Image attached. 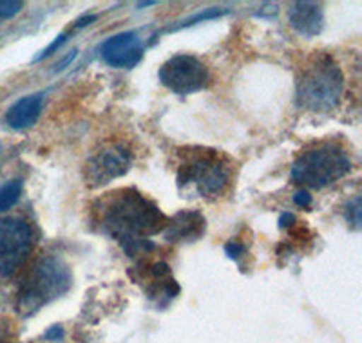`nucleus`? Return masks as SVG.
I'll return each mask as SVG.
<instances>
[{"mask_svg": "<svg viewBox=\"0 0 362 343\" xmlns=\"http://www.w3.org/2000/svg\"><path fill=\"white\" fill-rule=\"evenodd\" d=\"M98 215L103 231L115 237L122 248L163 231L169 221L153 200L132 188L107 193L100 200Z\"/></svg>", "mask_w": 362, "mask_h": 343, "instance_id": "f257e3e1", "label": "nucleus"}, {"mask_svg": "<svg viewBox=\"0 0 362 343\" xmlns=\"http://www.w3.org/2000/svg\"><path fill=\"white\" fill-rule=\"evenodd\" d=\"M180 192L205 199L225 195L232 184V163L221 152L210 148H189L177 167Z\"/></svg>", "mask_w": 362, "mask_h": 343, "instance_id": "f03ea898", "label": "nucleus"}, {"mask_svg": "<svg viewBox=\"0 0 362 343\" xmlns=\"http://www.w3.org/2000/svg\"><path fill=\"white\" fill-rule=\"evenodd\" d=\"M344 90V76L334 56L315 54L297 78V103L312 112L334 111Z\"/></svg>", "mask_w": 362, "mask_h": 343, "instance_id": "7ed1b4c3", "label": "nucleus"}, {"mask_svg": "<svg viewBox=\"0 0 362 343\" xmlns=\"http://www.w3.org/2000/svg\"><path fill=\"white\" fill-rule=\"evenodd\" d=\"M73 278L69 267L57 257L40 258L29 271L18 291L17 307L24 316L35 315L40 307L60 299L69 291Z\"/></svg>", "mask_w": 362, "mask_h": 343, "instance_id": "20e7f679", "label": "nucleus"}, {"mask_svg": "<svg viewBox=\"0 0 362 343\" xmlns=\"http://www.w3.org/2000/svg\"><path fill=\"white\" fill-rule=\"evenodd\" d=\"M350 170V154L339 145L326 143L300 154L292 164L290 176L300 186L321 190L337 183Z\"/></svg>", "mask_w": 362, "mask_h": 343, "instance_id": "39448f33", "label": "nucleus"}, {"mask_svg": "<svg viewBox=\"0 0 362 343\" xmlns=\"http://www.w3.org/2000/svg\"><path fill=\"white\" fill-rule=\"evenodd\" d=\"M33 249V229L21 217L0 219V277L21 270Z\"/></svg>", "mask_w": 362, "mask_h": 343, "instance_id": "423d86ee", "label": "nucleus"}, {"mask_svg": "<svg viewBox=\"0 0 362 343\" xmlns=\"http://www.w3.org/2000/svg\"><path fill=\"white\" fill-rule=\"evenodd\" d=\"M158 78L161 85L180 96L199 92L210 83V73L205 64L190 54L169 58L158 71Z\"/></svg>", "mask_w": 362, "mask_h": 343, "instance_id": "0eeeda50", "label": "nucleus"}, {"mask_svg": "<svg viewBox=\"0 0 362 343\" xmlns=\"http://www.w3.org/2000/svg\"><path fill=\"white\" fill-rule=\"evenodd\" d=\"M131 152L122 145H105L87 157L83 167V179L89 188H100L103 184L118 179L131 168Z\"/></svg>", "mask_w": 362, "mask_h": 343, "instance_id": "6e6552de", "label": "nucleus"}, {"mask_svg": "<svg viewBox=\"0 0 362 343\" xmlns=\"http://www.w3.org/2000/svg\"><path fill=\"white\" fill-rule=\"evenodd\" d=\"M144 58V44L134 31H124L102 45V60L116 69H131Z\"/></svg>", "mask_w": 362, "mask_h": 343, "instance_id": "1a4fd4ad", "label": "nucleus"}, {"mask_svg": "<svg viewBox=\"0 0 362 343\" xmlns=\"http://www.w3.org/2000/svg\"><path fill=\"white\" fill-rule=\"evenodd\" d=\"M206 221L198 210H181L170 217L163 229L169 242H196L205 235Z\"/></svg>", "mask_w": 362, "mask_h": 343, "instance_id": "9d476101", "label": "nucleus"}, {"mask_svg": "<svg viewBox=\"0 0 362 343\" xmlns=\"http://www.w3.org/2000/svg\"><path fill=\"white\" fill-rule=\"evenodd\" d=\"M288 20L290 25L303 37H317L325 28L322 6L317 2H292L288 9Z\"/></svg>", "mask_w": 362, "mask_h": 343, "instance_id": "9b49d317", "label": "nucleus"}, {"mask_svg": "<svg viewBox=\"0 0 362 343\" xmlns=\"http://www.w3.org/2000/svg\"><path fill=\"white\" fill-rule=\"evenodd\" d=\"M42 107H44V98L42 95H31L25 98L18 100L15 105L6 114V121L15 131H24V128L33 127L42 114Z\"/></svg>", "mask_w": 362, "mask_h": 343, "instance_id": "f8f14e48", "label": "nucleus"}, {"mask_svg": "<svg viewBox=\"0 0 362 343\" xmlns=\"http://www.w3.org/2000/svg\"><path fill=\"white\" fill-rule=\"evenodd\" d=\"M145 277H147V294L153 300H170L180 291L177 282L170 275V267L165 262H156L153 266H148L147 271H145Z\"/></svg>", "mask_w": 362, "mask_h": 343, "instance_id": "ddd939ff", "label": "nucleus"}, {"mask_svg": "<svg viewBox=\"0 0 362 343\" xmlns=\"http://www.w3.org/2000/svg\"><path fill=\"white\" fill-rule=\"evenodd\" d=\"M22 195V181L15 179L0 186V212H8L9 208L17 205Z\"/></svg>", "mask_w": 362, "mask_h": 343, "instance_id": "4468645a", "label": "nucleus"}, {"mask_svg": "<svg viewBox=\"0 0 362 343\" xmlns=\"http://www.w3.org/2000/svg\"><path fill=\"white\" fill-rule=\"evenodd\" d=\"M226 9H218V8H210V9H206V11H202V13H198V15H196V17H192V18H187L185 22H183V24H180L177 25L176 29H180V28H187V25H194V24H198V22H205V20H212V18H219V17H223V15H226Z\"/></svg>", "mask_w": 362, "mask_h": 343, "instance_id": "2eb2a0df", "label": "nucleus"}, {"mask_svg": "<svg viewBox=\"0 0 362 343\" xmlns=\"http://www.w3.org/2000/svg\"><path fill=\"white\" fill-rule=\"evenodd\" d=\"M24 8V2L21 0H0V20L17 17Z\"/></svg>", "mask_w": 362, "mask_h": 343, "instance_id": "dca6fc26", "label": "nucleus"}, {"mask_svg": "<svg viewBox=\"0 0 362 343\" xmlns=\"http://www.w3.org/2000/svg\"><path fill=\"white\" fill-rule=\"evenodd\" d=\"M346 219H348L355 228L361 226V199H358V197H355L351 203H348V208H346Z\"/></svg>", "mask_w": 362, "mask_h": 343, "instance_id": "f3484780", "label": "nucleus"}, {"mask_svg": "<svg viewBox=\"0 0 362 343\" xmlns=\"http://www.w3.org/2000/svg\"><path fill=\"white\" fill-rule=\"evenodd\" d=\"M66 40H67V35H60V37L54 38V40L51 42V44L47 45V47H45V49L42 51V53L38 54V56H35V61H40V60H44V58L51 56V54H53L54 51H58V49H60V47H62V44Z\"/></svg>", "mask_w": 362, "mask_h": 343, "instance_id": "a211bd4d", "label": "nucleus"}, {"mask_svg": "<svg viewBox=\"0 0 362 343\" xmlns=\"http://www.w3.org/2000/svg\"><path fill=\"white\" fill-rule=\"evenodd\" d=\"M225 251H226V255H228V258H232V260H239V257H243L247 249H245L243 244H239V242H235V241H230V242H226Z\"/></svg>", "mask_w": 362, "mask_h": 343, "instance_id": "6ab92c4d", "label": "nucleus"}, {"mask_svg": "<svg viewBox=\"0 0 362 343\" xmlns=\"http://www.w3.org/2000/svg\"><path fill=\"white\" fill-rule=\"evenodd\" d=\"M293 203H296L297 206H308L310 203H312V197H310V193L306 192V190H303V192L296 193V197H293Z\"/></svg>", "mask_w": 362, "mask_h": 343, "instance_id": "aec40b11", "label": "nucleus"}, {"mask_svg": "<svg viewBox=\"0 0 362 343\" xmlns=\"http://www.w3.org/2000/svg\"><path fill=\"white\" fill-rule=\"evenodd\" d=\"M76 53H78V51H76V49H74V51H71V53L67 54V56L64 58V60L60 61V64H57V66H54V71H62L64 67H67V66H69L71 61H73L74 58H76Z\"/></svg>", "mask_w": 362, "mask_h": 343, "instance_id": "412c9836", "label": "nucleus"}, {"mask_svg": "<svg viewBox=\"0 0 362 343\" xmlns=\"http://www.w3.org/2000/svg\"><path fill=\"white\" fill-rule=\"evenodd\" d=\"M296 221V217L292 215V213H283V215H281V219H279V226L281 228H288L290 224H292V222Z\"/></svg>", "mask_w": 362, "mask_h": 343, "instance_id": "4be33fe9", "label": "nucleus"}, {"mask_svg": "<svg viewBox=\"0 0 362 343\" xmlns=\"http://www.w3.org/2000/svg\"><path fill=\"white\" fill-rule=\"evenodd\" d=\"M45 336H47V338H58V336H62V327H53Z\"/></svg>", "mask_w": 362, "mask_h": 343, "instance_id": "5701e85b", "label": "nucleus"}, {"mask_svg": "<svg viewBox=\"0 0 362 343\" xmlns=\"http://www.w3.org/2000/svg\"><path fill=\"white\" fill-rule=\"evenodd\" d=\"M156 2H138V8H144V6H153Z\"/></svg>", "mask_w": 362, "mask_h": 343, "instance_id": "b1692460", "label": "nucleus"}]
</instances>
